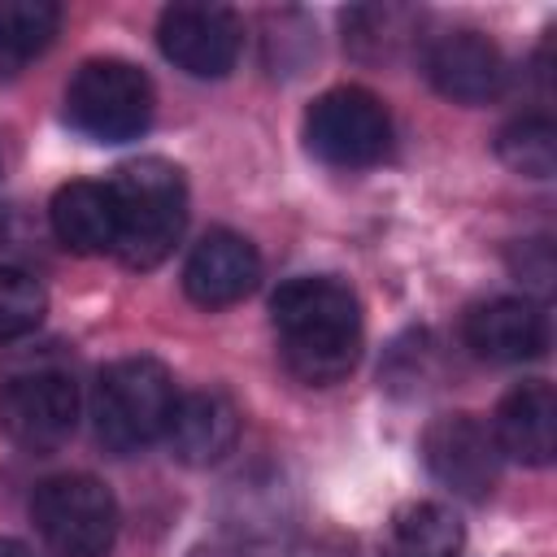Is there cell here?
<instances>
[{
    "mask_svg": "<svg viewBox=\"0 0 557 557\" xmlns=\"http://www.w3.org/2000/svg\"><path fill=\"white\" fill-rule=\"evenodd\" d=\"M274 331L283 361L305 383H339L361 352V309L357 296L326 274L287 278L274 300Z\"/></svg>",
    "mask_w": 557,
    "mask_h": 557,
    "instance_id": "cell-1",
    "label": "cell"
},
{
    "mask_svg": "<svg viewBox=\"0 0 557 557\" xmlns=\"http://www.w3.org/2000/svg\"><path fill=\"white\" fill-rule=\"evenodd\" d=\"M113 205H117V257L135 270H148L165 261L187 226V187L178 165L161 157H139L122 165L113 178Z\"/></svg>",
    "mask_w": 557,
    "mask_h": 557,
    "instance_id": "cell-2",
    "label": "cell"
},
{
    "mask_svg": "<svg viewBox=\"0 0 557 557\" xmlns=\"http://www.w3.org/2000/svg\"><path fill=\"white\" fill-rule=\"evenodd\" d=\"M174 379L152 357H122L100 370L91 418L96 435L113 453H139L157 435H165L174 413Z\"/></svg>",
    "mask_w": 557,
    "mask_h": 557,
    "instance_id": "cell-3",
    "label": "cell"
},
{
    "mask_svg": "<svg viewBox=\"0 0 557 557\" xmlns=\"http://www.w3.org/2000/svg\"><path fill=\"white\" fill-rule=\"evenodd\" d=\"M65 117L87 139L126 144L152 122V83L131 61H87L65 91Z\"/></svg>",
    "mask_w": 557,
    "mask_h": 557,
    "instance_id": "cell-4",
    "label": "cell"
},
{
    "mask_svg": "<svg viewBox=\"0 0 557 557\" xmlns=\"http://www.w3.org/2000/svg\"><path fill=\"white\" fill-rule=\"evenodd\" d=\"M35 531L61 557H104L117 535V500L91 474H57L30 500Z\"/></svg>",
    "mask_w": 557,
    "mask_h": 557,
    "instance_id": "cell-5",
    "label": "cell"
},
{
    "mask_svg": "<svg viewBox=\"0 0 557 557\" xmlns=\"http://www.w3.org/2000/svg\"><path fill=\"white\" fill-rule=\"evenodd\" d=\"M305 144L335 170H366L392 144V117L366 87H331L305 113Z\"/></svg>",
    "mask_w": 557,
    "mask_h": 557,
    "instance_id": "cell-6",
    "label": "cell"
},
{
    "mask_svg": "<svg viewBox=\"0 0 557 557\" xmlns=\"http://www.w3.org/2000/svg\"><path fill=\"white\" fill-rule=\"evenodd\" d=\"M78 422V387L65 370H26L9 374L0 387V431L30 453H48L70 440Z\"/></svg>",
    "mask_w": 557,
    "mask_h": 557,
    "instance_id": "cell-7",
    "label": "cell"
},
{
    "mask_svg": "<svg viewBox=\"0 0 557 557\" xmlns=\"http://www.w3.org/2000/svg\"><path fill=\"white\" fill-rule=\"evenodd\" d=\"M422 461L448 492H457L466 500H483L500 479L496 435L470 413L435 418L422 431Z\"/></svg>",
    "mask_w": 557,
    "mask_h": 557,
    "instance_id": "cell-8",
    "label": "cell"
},
{
    "mask_svg": "<svg viewBox=\"0 0 557 557\" xmlns=\"http://www.w3.org/2000/svg\"><path fill=\"white\" fill-rule=\"evenodd\" d=\"M161 52L191 78H222L239 57V22L222 4H174L157 26Z\"/></svg>",
    "mask_w": 557,
    "mask_h": 557,
    "instance_id": "cell-9",
    "label": "cell"
},
{
    "mask_svg": "<svg viewBox=\"0 0 557 557\" xmlns=\"http://www.w3.org/2000/svg\"><path fill=\"white\" fill-rule=\"evenodd\" d=\"M426 78L457 104H483L505 87V57L487 35L453 30L426 48Z\"/></svg>",
    "mask_w": 557,
    "mask_h": 557,
    "instance_id": "cell-10",
    "label": "cell"
},
{
    "mask_svg": "<svg viewBox=\"0 0 557 557\" xmlns=\"http://www.w3.org/2000/svg\"><path fill=\"white\" fill-rule=\"evenodd\" d=\"M257 278H261V257H257V248H252L244 235H235V231H213V235H205V239L191 248L187 265H183V287H187V296H191L196 305H205V309H222V305L244 300V296L257 287Z\"/></svg>",
    "mask_w": 557,
    "mask_h": 557,
    "instance_id": "cell-11",
    "label": "cell"
},
{
    "mask_svg": "<svg viewBox=\"0 0 557 557\" xmlns=\"http://www.w3.org/2000/svg\"><path fill=\"white\" fill-rule=\"evenodd\" d=\"M239 413L222 392H191L174 400L165 444L183 466H213L235 448Z\"/></svg>",
    "mask_w": 557,
    "mask_h": 557,
    "instance_id": "cell-12",
    "label": "cell"
},
{
    "mask_svg": "<svg viewBox=\"0 0 557 557\" xmlns=\"http://www.w3.org/2000/svg\"><path fill=\"white\" fill-rule=\"evenodd\" d=\"M496 448L500 457L527 461V466H548L553 461V440H557V400L548 383H522L513 387L500 409H496Z\"/></svg>",
    "mask_w": 557,
    "mask_h": 557,
    "instance_id": "cell-13",
    "label": "cell"
},
{
    "mask_svg": "<svg viewBox=\"0 0 557 557\" xmlns=\"http://www.w3.org/2000/svg\"><path fill=\"white\" fill-rule=\"evenodd\" d=\"M466 344L487 361H527L544 348V313L531 300L496 296L470 309Z\"/></svg>",
    "mask_w": 557,
    "mask_h": 557,
    "instance_id": "cell-14",
    "label": "cell"
},
{
    "mask_svg": "<svg viewBox=\"0 0 557 557\" xmlns=\"http://www.w3.org/2000/svg\"><path fill=\"white\" fill-rule=\"evenodd\" d=\"M52 231L70 252L96 257L117 248V205L109 183H65L52 200Z\"/></svg>",
    "mask_w": 557,
    "mask_h": 557,
    "instance_id": "cell-15",
    "label": "cell"
},
{
    "mask_svg": "<svg viewBox=\"0 0 557 557\" xmlns=\"http://www.w3.org/2000/svg\"><path fill=\"white\" fill-rule=\"evenodd\" d=\"M461 553V522L453 509L435 500L405 505L383 540V557H457Z\"/></svg>",
    "mask_w": 557,
    "mask_h": 557,
    "instance_id": "cell-16",
    "label": "cell"
},
{
    "mask_svg": "<svg viewBox=\"0 0 557 557\" xmlns=\"http://www.w3.org/2000/svg\"><path fill=\"white\" fill-rule=\"evenodd\" d=\"M57 22H61V9L48 0H4L0 4V78L22 74V65L52 44Z\"/></svg>",
    "mask_w": 557,
    "mask_h": 557,
    "instance_id": "cell-17",
    "label": "cell"
},
{
    "mask_svg": "<svg viewBox=\"0 0 557 557\" xmlns=\"http://www.w3.org/2000/svg\"><path fill=\"white\" fill-rule=\"evenodd\" d=\"M496 152L509 170H518L527 178H548L557 165V131L548 117H518L500 131Z\"/></svg>",
    "mask_w": 557,
    "mask_h": 557,
    "instance_id": "cell-18",
    "label": "cell"
},
{
    "mask_svg": "<svg viewBox=\"0 0 557 557\" xmlns=\"http://www.w3.org/2000/svg\"><path fill=\"white\" fill-rule=\"evenodd\" d=\"M44 309H48L44 287H39L26 270L0 265V344H4V339H17V335H26V331H35L39 318H44Z\"/></svg>",
    "mask_w": 557,
    "mask_h": 557,
    "instance_id": "cell-19",
    "label": "cell"
},
{
    "mask_svg": "<svg viewBox=\"0 0 557 557\" xmlns=\"http://www.w3.org/2000/svg\"><path fill=\"white\" fill-rule=\"evenodd\" d=\"M0 557H30V553H26V548H22L17 540H9V535H0Z\"/></svg>",
    "mask_w": 557,
    "mask_h": 557,
    "instance_id": "cell-20",
    "label": "cell"
},
{
    "mask_svg": "<svg viewBox=\"0 0 557 557\" xmlns=\"http://www.w3.org/2000/svg\"><path fill=\"white\" fill-rule=\"evenodd\" d=\"M191 557H231V553H218V548H209V553H191Z\"/></svg>",
    "mask_w": 557,
    "mask_h": 557,
    "instance_id": "cell-21",
    "label": "cell"
}]
</instances>
